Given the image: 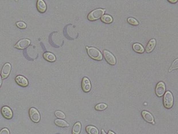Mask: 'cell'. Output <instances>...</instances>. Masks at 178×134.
<instances>
[{
    "label": "cell",
    "instance_id": "obj_5",
    "mask_svg": "<svg viewBox=\"0 0 178 134\" xmlns=\"http://www.w3.org/2000/svg\"><path fill=\"white\" fill-rule=\"evenodd\" d=\"M106 10L102 9H97L91 11L87 16V18L89 20L93 21H95L99 19H101V18L103 16Z\"/></svg>",
    "mask_w": 178,
    "mask_h": 134
},
{
    "label": "cell",
    "instance_id": "obj_28",
    "mask_svg": "<svg viewBox=\"0 0 178 134\" xmlns=\"http://www.w3.org/2000/svg\"><path fill=\"white\" fill-rule=\"evenodd\" d=\"M16 26L20 29H25L27 27L26 24L22 21H19L16 22Z\"/></svg>",
    "mask_w": 178,
    "mask_h": 134
},
{
    "label": "cell",
    "instance_id": "obj_33",
    "mask_svg": "<svg viewBox=\"0 0 178 134\" xmlns=\"http://www.w3.org/2000/svg\"><path fill=\"white\" fill-rule=\"evenodd\" d=\"M101 134H106V133H105V131L103 130H101Z\"/></svg>",
    "mask_w": 178,
    "mask_h": 134
},
{
    "label": "cell",
    "instance_id": "obj_31",
    "mask_svg": "<svg viewBox=\"0 0 178 134\" xmlns=\"http://www.w3.org/2000/svg\"><path fill=\"white\" fill-rule=\"evenodd\" d=\"M108 134H115V133H114L113 131H110H110H109L108 132Z\"/></svg>",
    "mask_w": 178,
    "mask_h": 134
},
{
    "label": "cell",
    "instance_id": "obj_3",
    "mask_svg": "<svg viewBox=\"0 0 178 134\" xmlns=\"http://www.w3.org/2000/svg\"><path fill=\"white\" fill-rule=\"evenodd\" d=\"M87 54L89 57L95 60L100 61L103 60V55L96 48L86 47Z\"/></svg>",
    "mask_w": 178,
    "mask_h": 134
},
{
    "label": "cell",
    "instance_id": "obj_7",
    "mask_svg": "<svg viewBox=\"0 0 178 134\" xmlns=\"http://www.w3.org/2000/svg\"><path fill=\"white\" fill-rule=\"evenodd\" d=\"M103 56L106 61L110 65L114 66L116 63V59L113 54L108 50H105L103 51Z\"/></svg>",
    "mask_w": 178,
    "mask_h": 134
},
{
    "label": "cell",
    "instance_id": "obj_16",
    "mask_svg": "<svg viewBox=\"0 0 178 134\" xmlns=\"http://www.w3.org/2000/svg\"><path fill=\"white\" fill-rule=\"evenodd\" d=\"M156 44H157V42L155 39H152L150 40L146 48V52L148 53H151L154 49V48L156 46Z\"/></svg>",
    "mask_w": 178,
    "mask_h": 134
},
{
    "label": "cell",
    "instance_id": "obj_14",
    "mask_svg": "<svg viewBox=\"0 0 178 134\" xmlns=\"http://www.w3.org/2000/svg\"><path fill=\"white\" fill-rule=\"evenodd\" d=\"M141 115L143 118L144 119V120L146 121V122L150 124H155L154 117L150 114V112L146 111H143L141 112Z\"/></svg>",
    "mask_w": 178,
    "mask_h": 134
},
{
    "label": "cell",
    "instance_id": "obj_20",
    "mask_svg": "<svg viewBox=\"0 0 178 134\" xmlns=\"http://www.w3.org/2000/svg\"><path fill=\"white\" fill-rule=\"evenodd\" d=\"M86 131L88 134H99L98 129L93 126L89 125L86 127Z\"/></svg>",
    "mask_w": 178,
    "mask_h": 134
},
{
    "label": "cell",
    "instance_id": "obj_21",
    "mask_svg": "<svg viewBox=\"0 0 178 134\" xmlns=\"http://www.w3.org/2000/svg\"><path fill=\"white\" fill-rule=\"evenodd\" d=\"M81 129V125L80 122H77L75 124L73 128V134H79Z\"/></svg>",
    "mask_w": 178,
    "mask_h": 134
},
{
    "label": "cell",
    "instance_id": "obj_6",
    "mask_svg": "<svg viewBox=\"0 0 178 134\" xmlns=\"http://www.w3.org/2000/svg\"><path fill=\"white\" fill-rule=\"evenodd\" d=\"M164 106L167 108H171L174 104V98L172 93L170 91H167L164 96L163 98Z\"/></svg>",
    "mask_w": 178,
    "mask_h": 134
},
{
    "label": "cell",
    "instance_id": "obj_12",
    "mask_svg": "<svg viewBox=\"0 0 178 134\" xmlns=\"http://www.w3.org/2000/svg\"><path fill=\"white\" fill-rule=\"evenodd\" d=\"M11 69V66L9 63H6L1 70V76L3 79H5L9 76Z\"/></svg>",
    "mask_w": 178,
    "mask_h": 134
},
{
    "label": "cell",
    "instance_id": "obj_19",
    "mask_svg": "<svg viewBox=\"0 0 178 134\" xmlns=\"http://www.w3.org/2000/svg\"><path fill=\"white\" fill-rule=\"evenodd\" d=\"M44 58L45 60H46L48 62H54L56 60V57L55 56L54 54H53L49 52H45L44 55Z\"/></svg>",
    "mask_w": 178,
    "mask_h": 134
},
{
    "label": "cell",
    "instance_id": "obj_32",
    "mask_svg": "<svg viewBox=\"0 0 178 134\" xmlns=\"http://www.w3.org/2000/svg\"><path fill=\"white\" fill-rule=\"evenodd\" d=\"M1 85H2V78H1V77L0 76V87H1Z\"/></svg>",
    "mask_w": 178,
    "mask_h": 134
},
{
    "label": "cell",
    "instance_id": "obj_2",
    "mask_svg": "<svg viewBox=\"0 0 178 134\" xmlns=\"http://www.w3.org/2000/svg\"><path fill=\"white\" fill-rule=\"evenodd\" d=\"M63 34L66 38L69 40H74L79 37V32L76 30L75 26L70 24L64 27Z\"/></svg>",
    "mask_w": 178,
    "mask_h": 134
},
{
    "label": "cell",
    "instance_id": "obj_4",
    "mask_svg": "<svg viewBox=\"0 0 178 134\" xmlns=\"http://www.w3.org/2000/svg\"><path fill=\"white\" fill-rule=\"evenodd\" d=\"M24 55L28 60H34L38 57V54L34 46H30L24 51Z\"/></svg>",
    "mask_w": 178,
    "mask_h": 134
},
{
    "label": "cell",
    "instance_id": "obj_8",
    "mask_svg": "<svg viewBox=\"0 0 178 134\" xmlns=\"http://www.w3.org/2000/svg\"><path fill=\"white\" fill-rule=\"evenodd\" d=\"M29 115L31 120L35 122L38 123L40 120V115L38 110L35 108H31L29 111Z\"/></svg>",
    "mask_w": 178,
    "mask_h": 134
},
{
    "label": "cell",
    "instance_id": "obj_22",
    "mask_svg": "<svg viewBox=\"0 0 178 134\" xmlns=\"http://www.w3.org/2000/svg\"><path fill=\"white\" fill-rule=\"evenodd\" d=\"M55 124L57 126L61 127H69V124L67 123L65 121L62 120V119H56L55 120Z\"/></svg>",
    "mask_w": 178,
    "mask_h": 134
},
{
    "label": "cell",
    "instance_id": "obj_26",
    "mask_svg": "<svg viewBox=\"0 0 178 134\" xmlns=\"http://www.w3.org/2000/svg\"><path fill=\"white\" fill-rule=\"evenodd\" d=\"M55 115L57 118L60 119H64L65 118L66 116L64 112H62L61 111H56L55 112Z\"/></svg>",
    "mask_w": 178,
    "mask_h": 134
},
{
    "label": "cell",
    "instance_id": "obj_18",
    "mask_svg": "<svg viewBox=\"0 0 178 134\" xmlns=\"http://www.w3.org/2000/svg\"><path fill=\"white\" fill-rule=\"evenodd\" d=\"M132 49L135 52L138 53H140V54H142L145 51L144 48L142 47L141 44L139 43L134 44L132 45Z\"/></svg>",
    "mask_w": 178,
    "mask_h": 134
},
{
    "label": "cell",
    "instance_id": "obj_25",
    "mask_svg": "<svg viewBox=\"0 0 178 134\" xmlns=\"http://www.w3.org/2000/svg\"><path fill=\"white\" fill-rule=\"evenodd\" d=\"M107 107V106L105 104H100L95 106V110L97 111H103Z\"/></svg>",
    "mask_w": 178,
    "mask_h": 134
},
{
    "label": "cell",
    "instance_id": "obj_17",
    "mask_svg": "<svg viewBox=\"0 0 178 134\" xmlns=\"http://www.w3.org/2000/svg\"><path fill=\"white\" fill-rule=\"evenodd\" d=\"M37 8L40 12L44 13L46 11L47 7L45 2L43 0H38L37 2Z\"/></svg>",
    "mask_w": 178,
    "mask_h": 134
},
{
    "label": "cell",
    "instance_id": "obj_1",
    "mask_svg": "<svg viewBox=\"0 0 178 134\" xmlns=\"http://www.w3.org/2000/svg\"><path fill=\"white\" fill-rule=\"evenodd\" d=\"M48 42L52 47L58 48L64 45V40L60 33L54 31L49 35Z\"/></svg>",
    "mask_w": 178,
    "mask_h": 134
},
{
    "label": "cell",
    "instance_id": "obj_9",
    "mask_svg": "<svg viewBox=\"0 0 178 134\" xmlns=\"http://www.w3.org/2000/svg\"><path fill=\"white\" fill-rule=\"evenodd\" d=\"M166 90L165 85L164 82H159L156 87L155 88V93L158 97H162L164 94Z\"/></svg>",
    "mask_w": 178,
    "mask_h": 134
},
{
    "label": "cell",
    "instance_id": "obj_11",
    "mask_svg": "<svg viewBox=\"0 0 178 134\" xmlns=\"http://www.w3.org/2000/svg\"><path fill=\"white\" fill-rule=\"evenodd\" d=\"M82 88L84 92L87 93L90 91L91 85L90 80L87 77H84L82 81Z\"/></svg>",
    "mask_w": 178,
    "mask_h": 134
},
{
    "label": "cell",
    "instance_id": "obj_29",
    "mask_svg": "<svg viewBox=\"0 0 178 134\" xmlns=\"http://www.w3.org/2000/svg\"><path fill=\"white\" fill-rule=\"evenodd\" d=\"M0 134H9V130L6 128H4L1 130Z\"/></svg>",
    "mask_w": 178,
    "mask_h": 134
},
{
    "label": "cell",
    "instance_id": "obj_13",
    "mask_svg": "<svg viewBox=\"0 0 178 134\" xmlns=\"http://www.w3.org/2000/svg\"><path fill=\"white\" fill-rule=\"evenodd\" d=\"M1 113L3 116L7 119H11L13 116V113L12 110L7 106H3L2 108Z\"/></svg>",
    "mask_w": 178,
    "mask_h": 134
},
{
    "label": "cell",
    "instance_id": "obj_27",
    "mask_svg": "<svg viewBox=\"0 0 178 134\" xmlns=\"http://www.w3.org/2000/svg\"><path fill=\"white\" fill-rule=\"evenodd\" d=\"M128 22L133 26H138L139 25V22L136 19H135L134 18H129L128 19Z\"/></svg>",
    "mask_w": 178,
    "mask_h": 134
},
{
    "label": "cell",
    "instance_id": "obj_23",
    "mask_svg": "<svg viewBox=\"0 0 178 134\" xmlns=\"http://www.w3.org/2000/svg\"><path fill=\"white\" fill-rule=\"evenodd\" d=\"M101 20L105 24H111L113 22V18L109 15H104L101 18Z\"/></svg>",
    "mask_w": 178,
    "mask_h": 134
},
{
    "label": "cell",
    "instance_id": "obj_24",
    "mask_svg": "<svg viewBox=\"0 0 178 134\" xmlns=\"http://www.w3.org/2000/svg\"><path fill=\"white\" fill-rule=\"evenodd\" d=\"M178 68V59H176L172 63L171 67L170 68V69H169V72H171L172 70H175V69H177Z\"/></svg>",
    "mask_w": 178,
    "mask_h": 134
},
{
    "label": "cell",
    "instance_id": "obj_30",
    "mask_svg": "<svg viewBox=\"0 0 178 134\" xmlns=\"http://www.w3.org/2000/svg\"><path fill=\"white\" fill-rule=\"evenodd\" d=\"M168 2H170V3H175L177 2L178 1H177V0H175V1H171V0H169Z\"/></svg>",
    "mask_w": 178,
    "mask_h": 134
},
{
    "label": "cell",
    "instance_id": "obj_10",
    "mask_svg": "<svg viewBox=\"0 0 178 134\" xmlns=\"http://www.w3.org/2000/svg\"><path fill=\"white\" fill-rule=\"evenodd\" d=\"M31 41L28 39H24L19 40V42L15 45V48L19 49H24L30 45Z\"/></svg>",
    "mask_w": 178,
    "mask_h": 134
},
{
    "label": "cell",
    "instance_id": "obj_15",
    "mask_svg": "<svg viewBox=\"0 0 178 134\" xmlns=\"http://www.w3.org/2000/svg\"><path fill=\"white\" fill-rule=\"evenodd\" d=\"M15 81L16 83L21 86L26 87L28 86V79L22 76H18L16 77Z\"/></svg>",
    "mask_w": 178,
    "mask_h": 134
}]
</instances>
